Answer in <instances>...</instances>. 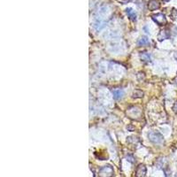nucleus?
<instances>
[{
    "label": "nucleus",
    "instance_id": "nucleus-1",
    "mask_svg": "<svg viewBox=\"0 0 177 177\" xmlns=\"http://www.w3.org/2000/svg\"><path fill=\"white\" fill-rule=\"evenodd\" d=\"M148 137H149L150 141L154 143L160 144V143H163V137L158 132H151V133H149Z\"/></svg>",
    "mask_w": 177,
    "mask_h": 177
},
{
    "label": "nucleus",
    "instance_id": "nucleus-2",
    "mask_svg": "<svg viewBox=\"0 0 177 177\" xmlns=\"http://www.w3.org/2000/svg\"><path fill=\"white\" fill-rule=\"evenodd\" d=\"M113 174V169L111 166H105L99 170V177H111Z\"/></svg>",
    "mask_w": 177,
    "mask_h": 177
},
{
    "label": "nucleus",
    "instance_id": "nucleus-3",
    "mask_svg": "<svg viewBox=\"0 0 177 177\" xmlns=\"http://www.w3.org/2000/svg\"><path fill=\"white\" fill-rule=\"evenodd\" d=\"M152 19H153L154 22L160 26H164L166 24V19L165 15L162 13H157V14L152 15Z\"/></svg>",
    "mask_w": 177,
    "mask_h": 177
},
{
    "label": "nucleus",
    "instance_id": "nucleus-4",
    "mask_svg": "<svg viewBox=\"0 0 177 177\" xmlns=\"http://www.w3.org/2000/svg\"><path fill=\"white\" fill-rule=\"evenodd\" d=\"M146 174V168L143 165H139L136 170V176L137 177H145Z\"/></svg>",
    "mask_w": 177,
    "mask_h": 177
},
{
    "label": "nucleus",
    "instance_id": "nucleus-5",
    "mask_svg": "<svg viewBox=\"0 0 177 177\" xmlns=\"http://www.w3.org/2000/svg\"><path fill=\"white\" fill-rule=\"evenodd\" d=\"M160 6V5L157 0H151V1L149 2V5H148V7L151 11H154V10L159 9Z\"/></svg>",
    "mask_w": 177,
    "mask_h": 177
},
{
    "label": "nucleus",
    "instance_id": "nucleus-6",
    "mask_svg": "<svg viewBox=\"0 0 177 177\" xmlns=\"http://www.w3.org/2000/svg\"><path fill=\"white\" fill-rule=\"evenodd\" d=\"M112 94H113V98L115 99H120L122 98L123 95H124V92L122 90H120V89H114L112 90Z\"/></svg>",
    "mask_w": 177,
    "mask_h": 177
},
{
    "label": "nucleus",
    "instance_id": "nucleus-7",
    "mask_svg": "<svg viewBox=\"0 0 177 177\" xmlns=\"http://www.w3.org/2000/svg\"><path fill=\"white\" fill-rule=\"evenodd\" d=\"M169 36H170V34H169V32L168 30H161L160 33L158 36V39L160 41H162V40H165V39H168Z\"/></svg>",
    "mask_w": 177,
    "mask_h": 177
},
{
    "label": "nucleus",
    "instance_id": "nucleus-8",
    "mask_svg": "<svg viewBox=\"0 0 177 177\" xmlns=\"http://www.w3.org/2000/svg\"><path fill=\"white\" fill-rule=\"evenodd\" d=\"M149 43H150V41H149L148 37H146V36H142V37L138 40L137 44H138L139 46H143V45L149 44Z\"/></svg>",
    "mask_w": 177,
    "mask_h": 177
},
{
    "label": "nucleus",
    "instance_id": "nucleus-9",
    "mask_svg": "<svg viewBox=\"0 0 177 177\" xmlns=\"http://www.w3.org/2000/svg\"><path fill=\"white\" fill-rule=\"evenodd\" d=\"M126 13H127L128 16H129L132 20H136V19H137V14H136V13H135V11H133L131 8H128V9L126 10Z\"/></svg>",
    "mask_w": 177,
    "mask_h": 177
},
{
    "label": "nucleus",
    "instance_id": "nucleus-10",
    "mask_svg": "<svg viewBox=\"0 0 177 177\" xmlns=\"http://www.w3.org/2000/svg\"><path fill=\"white\" fill-rule=\"evenodd\" d=\"M140 58L143 62H149L151 59V55L148 52H142L140 54Z\"/></svg>",
    "mask_w": 177,
    "mask_h": 177
},
{
    "label": "nucleus",
    "instance_id": "nucleus-11",
    "mask_svg": "<svg viewBox=\"0 0 177 177\" xmlns=\"http://www.w3.org/2000/svg\"><path fill=\"white\" fill-rule=\"evenodd\" d=\"M143 95V93L141 90H136L133 93V97L134 98H142Z\"/></svg>",
    "mask_w": 177,
    "mask_h": 177
},
{
    "label": "nucleus",
    "instance_id": "nucleus-12",
    "mask_svg": "<svg viewBox=\"0 0 177 177\" xmlns=\"http://www.w3.org/2000/svg\"><path fill=\"white\" fill-rule=\"evenodd\" d=\"M172 17H173V19H175V20H177V10H174V11H173V13H172Z\"/></svg>",
    "mask_w": 177,
    "mask_h": 177
},
{
    "label": "nucleus",
    "instance_id": "nucleus-13",
    "mask_svg": "<svg viewBox=\"0 0 177 177\" xmlns=\"http://www.w3.org/2000/svg\"><path fill=\"white\" fill-rule=\"evenodd\" d=\"M174 111L175 112H177V102L174 104Z\"/></svg>",
    "mask_w": 177,
    "mask_h": 177
},
{
    "label": "nucleus",
    "instance_id": "nucleus-14",
    "mask_svg": "<svg viewBox=\"0 0 177 177\" xmlns=\"http://www.w3.org/2000/svg\"><path fill=\"white\" fill-rule=\"evenodd\" d=\"M119 1H120V2H121V3H123V4H126V3L129 2L130 0H119Z\"/></svg>",
    "mask_w": 177,
    "mask_h": 177
},
{
    "label": "nucleus",
    "instance_id": "nucleus-15",
    "mask_svg": "<svg viewBox=\"0 0 177 177\" xmlns=\"http://www.w3.org/2000/svg\"><path fill=\"white\" fill-rule=\"evenodd\" d=\"M174 57H175V59H177V52H176V53H175V55H174Z\"/></svg>",
    "mask_w": 177,
    "mask_h": 177
},
{
    "label": "nucleus",
    "instance_id": "nucleus-16",
    "mask_svg": "<svg viewBox=\"0 0 177 177\" xmlns=\"http://www.w3.org/2000/svg\"><path fill=\"white\" fill-rule=\"evenodd\" d=\"M163 1H166V2H168V1H169V0H163Z\"/></svg>",
    "mask_w": 177,
    "mask_h": 177
},
{
    "label": "nucleus",
    "instance_id": "nucleus-17",
    "mask_svg": "<svg viewBox=\"0 0 177 177\" xmlns=\"http://www.w3.org/2000/svg\"><path fill=\"white\" fill-rule=\"evenodd\" d=\"M176 177H177V174H176Z\"/></svg>",
    "mask_w": 177,
    "mask_h": 177
}]
</instances>
